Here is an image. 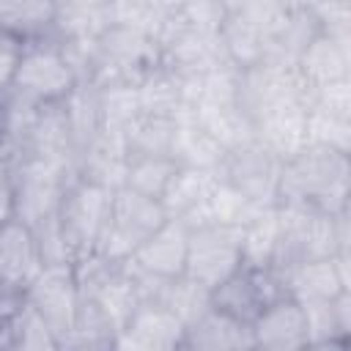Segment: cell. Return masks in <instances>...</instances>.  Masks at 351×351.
<instances>
[{"label":"cell","instance_id":"cell-29","mask_svg":"<svg viewBox=\"0 0 351 351\" xmlns=\"http://www.w3.org/2000/svg\"><path fill=\"white\" fill-rule=\"evenodd\" d=\"M55 0H0V33L19 41L52 36Z\"/></svg>","mask_w":351,"mask_h":351},{"label":"cell","instance_id":"cell-26","mask_svg":"<svg viewBox=\"0 0 351 351\" xmlns=\"http://www.w3.org/2000/svg\"><path fill=\"white\" fill-rule=\"evenodd\" d=\"M115 337H118V324L88 296L80 293V304L74 313V321L60 343V348H71V351H104V348H115Z\"/></svg>","mask_w":351,"mask_h":351},{"label":"cell","instance_id":"cell-27","mask_svg":"<svg viewBox=\"0 0 351 351\" xmlns=\"http://www.w3.org/2000/svg\"><path fill=\"white\" fill-rule=\"evenodd\" d=\"M225 148L195 121L192 112L178 115V129L173 140V159L181 167H195V170H217L225 159Z\"/></svg>","mask_w":351,"mask_h":351},{"label":"cell","instance_id":"cell-44","mask_svg":"<svg viewBox=\"0 0 351 351\" xmlns=\"http://www.w3.org/2000/svg\"><path fill=\"white\" fill-rule=\"evenodd\" d=\"M307 107H321L326 112L351 118V77L313 88V96H310V104Z\"/></svg>","mask_w":351,"mask_h":351},{"label":"cell","instance_id":"cell-47","mask_svg":"<svg viewBox=\"0 0 351 351\" xmlns=\"http://www.w3.org/2000/svg\"><path fill=\"white\" fill-rule=\"evenodd\" d=\"M14 208V181H11V156L0 145V222L11 217Z\"/></svg>","mask_w":351,"mask_h":351},{"label":"cell","instance_id":"cell-16","mask_svg":"<svg viewBox=\"0 0 351 351\" xmlns=\"http://www.w3.org/2000/svg\"><path fill=\"white\" fill-rule=\"evenodd\" d=\"M186 239H189V228L176 219L167 217L129 258L132 266L156 274V277H176L184 274V263H186Z\"/></svg>","mask_w":351,"mask_h":351},{"label":"cell","instance_id":"cell-13","mask_svg":"<svg viewBox=\"0 0 351 351\" xmlns=\"http://www.w3.org/2000/svg\"><path fill=\"white\" fill-rule=\"evenodd\" d=\"M250 332H252V348H263V351L310 348L304 307L288 293L269 302L250 324Z\"/></svg>","mask_w":351,"mask_h":351},{"label":"cell","instance_id":"cell-39","mask_svg":"<svg viewBox=\"0 0 351 351\" xmlns=\"http://www.w3.org/2000/svg\"><path fill=\"white\" fill-rule=\"evenodd\" d=\"M11 348H22V351H58L60 346H58V337L49 329V324L27 302H22V307L11 318Z\"/></svg>","mask_w":351,"mask_h":351},{"label":"cell","instance_id":"cell-8","mask_svg":"<svg viewBox=\"0 0 351 351\" xmlns=\"http://www.w3.org/2000/svg\"><path fill=\"white\" fill-rule=\"evenodd\" d=\"M241 263H244L241 228L219 225V222H203L189 228L186 263H184L186 277L197 280L211 291L228 274H233Z\"/></svg>","mask_w":351,"mask_h":351},{"label":"cell","instance_id":"cell-19","mask_svg":"<svg viewBox=\"0 0 351 351\" xmlns=\"http://www.w3.org/2000/svg\"><path fill=\"white\" fill-rule=\"evenodd\" d=\"M217 178H219L217 170H195V167L178 165L176 176L170 178V184L162 195V206H165L167 217L181 219L186 228L203 225L206 222V200H208Z\"/></svg>","mask_w":351,"mask_h":351},{"label":"cell","instance_id":"cell-14","mask_svg":"<svg viewBox=\"0 0 351 351\" xmlns=\"http://www.w3.org/2000/svg\"><path fill=\"white\" fill-rule=\"evenodd\" d=\"M351 252H335L329 258H313L282 271L285 291L296 302H321L335 299L343 291H351L348 263Z\"/></svg>","mask_w":351,"mask_h":351},{"label":"cell","instance_id":"cell-37","mask_svg":"<svg viewBox=\"0 0 351 351\" xmlns=\"http://www.w3.org/2000/svg\"><path fill=\"white\" fill-rule=\"evenodd\" d=\"M261 208H266V206H255L250 197H244L228 181L217 178V184H214V189H211V195L206 200V222L244 228Z\"/></svg>","mask_w":351,"mask_h":351},{"label":"cell","instance_id":"cell-2","mask_svg":"<svg viewBox=\"0 0 351 351\" xmlns=\"http://www.w3.org/2000/svg\"><path fill=\"white\" fill-rule=\"evenodd\" d=\"M348 241V211L326 214L307 206L277 203V244L269 266H274L277 271H288L302 261L351 252Z\"/></svg>","mask_w":351,"mask_h":351},{"label":"cell","instance_id":"cell-9","mask_svg":"<svg viewBox=\"0 0 351 351\" xmlns=\"http://www.w3.org/2000/svg\"><path fill=\"white\" fill-rule=\"evenodd\" d=\"M285 280L282 271L274 266H258V263H241L233 274H228L219 285L211 288V307L219 313L252 324L255 315L274 299L285 296Z\"/></svg>","mask_w":351,"mask_h":351},{"label":"cell","instance_id":"cell-24","mask_svg":"<svg viewBox=\"0 0 351 351\" xmlns=\"http://www.w3.org/2000/svg\"><path fill=\"white\" fill-rule=\"evenodd\" d=\"M307 318L310 348H340L351 340V291L337 293L335 299L302 302Z\"/></svg>","mask_w":351,"mask_h":351},{"label":"cell","instance_id":"cell-35","mask_svg":"<svg viewBox=\"0 0 351 351\" xmlns=\"http://www.w3.org/2000/svg\"><path fill=\"white\" fill-rule=\"evenodd\" d=\"M99 112H101V129L126 134V129L143 115L137 85L134 82H107L99 85Z\"/></svg>","mask_w":351,"mask_h":351},{"label":"cell","instance_id":"cell-3","mask_svg":"<svg viewBox=\"0 0 351 351\" xmlns=\"http://www.w3.org/2000/svg\"><path fill=\"white\" fill-rule=\"evenodd\" d=\"M162 63L156 41L132 25L112 22L93 44H90V74L88 80L96 85L107 82H137L145 71Z\"/></svg>","mask_w":351,"mask_h":351},{"label":"cell","instance_id":"cell-15","mask_svg":"<svg viewBox=\"0 0 351 351\" xmlns=\"http://www.w3.org/2000/svg\"><path fill=\"white\" fill-rule=\"evenodd\" d=\"M14 156H38V159L58 162V165H66L69 170H74L77 148H74V137H71V129H69L63 101L38 107V115H36L30 132H27V140H25L22 151L14 154Z\"/></svg>","mask_w":351,"mask_h":351},{"label":"cell","instance_id":"cell-45","mask_svg":"<svg viewBox=\"0 0 351 351\" xmlns=\"http://www.w3.org/2000/svg\"><path fill=\"white\" fill-rule=\"evenodd\" d=\"M241 14L244 19H250L258 30H263V36L288 14L285 3L282 0H244V5L236 11Z\"/></svg>","mask_w":351,"mask_h":351},{"label":"cell","instance_id":"cell-11","mask_svg":"<svg viewBox=\"0 0 351 351\" xmlns=\"http://www.w3.org/2000/svg\"><path fill=\"white\" fill-rule=\"evenodd\" d=\"M25 302L49 324L60 346L80 304V285H77L74 263H44L41 271L27 282Z\"/></svg>","mask_w":351,"mask_h":351},{"label":"cell","instance_id":"cell-43","mask_svg":"<svg viewBox=\"0 0 351 351\" xmlns=\"http://www.w3.org/2000/svg\"><path fill=\"white\" fill-rule=\"evenodd\" d=\"M310 11L321 33L335 38H351V0H321Z\"/></svg>","mask_w":351,"mask_h":351},{"label":"cell","instance_id":"cell-48","mask_svg":"<svg viewBox=\"0 0 351 351\" xmlns=\"http://www.w3.org/2000/svg\"><path fill=\"white\" fill-rule=\"evenodd\" d=\"M25 302V291L0 277V321H11Z\"/></svg>","mask_w":351,"mask_h":351},{"label":"cell","instance_id":"cell-38","mask_svg":"<svg viewBox=\"0 0 351 351\" xmlns=\"http://www.w3.org/2000/svg\"><path fill=\"white\" fill-rule=\"evenodd\" d=\"M274 244H277V206H266L241 228L244 263L269 266Z\"/></svg>","mask_w":351,"mask_h":351},{"label":"cell","instance_id":"cell-50","mask_svg":"<svg viewBox=\"0 0 351 351\" xmlns=\"http://www.w3.org/2000/svg\"><path fill=\"white\" fill-rule=\"evenodd\" d=\"M219 3L225 5V11H228V14H236V11L244 5V0H219Z\"/></svg>","mask_w":351,"mask_h":351},{"label":"cell","instance_id":"cell-42","mask_svg":"<svg viewBox=\"0 0 351 351\" xmlns=\"http://www.w3.org/2000/svg\"><path fill=\"white\" fill-rule=\"evenodd\" d=\"M176 11L184 19V25H189L192 30L214 33V36L219 33L222 22L228 19V11L219 0H184Z\"/></svg>","mask_w":351,"mask_h":351},{"label":"cell","instance_id":"cell-49","mask_svg":"<svg viewBox=\"0 0 351 351\" xmlns=\"http://www.w3.org/2000/svg\"><path fill=\"white\" fill-rule=\"evenodd\" d=\"M282 3H285V8L293 11V8H315L321 0H282Z\"/></svg>","mask_w":351,"mask_h":351},{"label":"cell","instance_id":"cell-7","mask_svg":"<svg viewBox=\"0 0 351 351\" xmlns=\"http://www.w3.org/2000/svg\"><path fill=\"white\" fill-rule=\"evenodd\" d=\"M77 82V71L71 69L63 44L55 36H44L25 44L11 90L36 104H58Z\"/></svg>","mask_w":351,"mask_h":351},{"label":"cell","instance_id":"cell-21","mask_svg":"<svg viewBox=\"0 0 351 351\" xmlns=\"http://www.w3.org/2000/svg\"><path fill=\"white\" fill-rule=\"evenodd\" d=\"M252 126L255 137L280 159H288L307 145V107L299 101H285L263 110L252 118Z\"/></svg>","mask_w":351,"mask_h":351},{"label":"cell","instance_id":"cell-23","mask_svg":"<svg viewBox=\"0 0 351 351\" xmlns=\"http://www.w3.org/2000/svg\"><path fill=\"white\" fill-rule=\"evenodd\" d=\"M321 33L315 16L310 8H288V14L266 33V49L263 63L274 66H296L302 52L310 47V41Z\"/></svg>","mask_w":351,"mask_h":351},{"label":"cell","instance_id":"cell-6","mask_svg":"<svg viewBox=\"0 0 351 351\" xmlns=\"http://www.w3.org/2000/svg\"><path fill=\"white\" fill-rule=\"evenodd\" d=\"M74 178V170L38 156H11L14 208L11 217L36 228L38 222L58 214L60 197Z\"/></svg>","mask_w":351,"mask_h":351},{"label":"cell","instance_id":"cell-36","mask_svg":"<svg viewBox=\"0 0 351 351\" xmlns=\"http://www.w3.org/2000/svg\"><path fill=\"white\" fill-rule=\"evenodd\" d=\"M176 170H178V162L173 156H129L123 186L162 200Z\"/></svg>","mask_w":351,"mask_h":351},{"label":"cell","instance_id":"cell-4","mask_svg":"<svg viewBox=\"0 0 351 351\" xmlns=\"http://www.w3.org/2000/svg\"><path fill=\"white\" fill-rule=\"evenodd\" d=\"M112 192L115 189H107L101 184L85 181L77 176L69 181L58 206V225H60L71 263L96 252L104 222L110 217Z\"/></svg>","mask_w":351,"mask_h":351},{"label":"cell","instance_id":"cell-12","mask_svg":"<svg viewBox=\"0 0 351 351\" xmlns=\"http://www.w3.org/2000/svg\"><path fill=\"white\" fill-rule=\"evenodd\" d=\"M184 321L162 302L143 299L123 321L115 337V348L126 351H176L184 346Z\"/></svg>","mask_w":351,"mask_h":351},{"label":"cell","instance_id":"cell-30","mask_svg":"<svg viewBox=\"0 0 351 351\" xmlns=\"http://www.w3.org/2000/svg\"><path fill=\"white\" fill-rule=\"evenodd\" d=\"M195 121L225 148L233 151L250 140H255V126L252 118L247 115V110L239 101L230 104H211V107H197L192 110Z\"/></svg>","mask_w":351,"mask_h":351},{"label":"cell","instance_id":"cell-22","mask_svg":"<svg viewBox=\"0 0 351 351\" xmlns=\"http://www.w3.org/2000/svg\"><path fill=\"white\" fill-rule=\"evenodd\" d=\"M192 351H244L252 348L250 324H241L217 307H208L184 329V346Z\"/></svg>","mask_w":351,"mask_h":351},{"label":"cell","instance_id":"cell-20","mask_svg":"<svg viewBox=\"0 0 351 351\" xmlns=\"http://www.w3.org/2000/svg\"><path fill=\"white\" fill-rule=\"evenodd\" d=\"M112 22V0H55L52 36L60 44L96 41Z\"/></svg>","mask_w":351,"mask_h":351},{"label":"cell","instance_id":"cell-33","mask_svg":"<svg viewBox=\"0 0 351 351\" xmlns=\"http://www.w3.org/2000/svg\"><path fill=\"white\" fill-rule=\"evenodd\" d=\"M176 129H178V118L143 112L123 134L129 156H173Z\"/></svg>","mask_w":351,"mask_h":351},{"label":"cell","instance_id":"cell-5","mask_svg":"<svg viewBox=\"0 0 351 351\" xmlns=\"http://www.w3.org/2000/svg\"><path fill=\"white\" fill-rule=\"evenodd\" d=\"M167 219L162 200L134 192L129 186H118L112 192L110 217L104 222L96 252L110 261H129L132 252Z\"/></svg>","mask_w":351,"mask_h":351},{"label":"cell","instance_id":"cell-25","mask_svg":"<svg viewBox=\"0 0 351 351\" xmlns=\"http://www.w3.org/2000/svg\"><path fill=\"white\" fill-rule=\"evenodd\" d=\"M296 69L313 88L335 82V80H348L351 77V38H335V36L318 33L310 41V47L302 52Z\"/></svg>","mask_w":351,"mask_h":351},{"label":"cell","instance_id":"cell-1","mask_svg":"<svg viewBox=\"0 0 351 351\" xmlns=\"http://www.w3.org/2000/svg\"><path fill=\"white\" fill-rule=\"evenodd\" d=\"M348 197H351L348 154L307 143L304 148L282 159L277 203L340 214L348 211Z\"/></svg>","mask_w":351,"mask_h":351},{"label":"cell","instance_id":"cell-28","mask_svg":"<svg viewBox=\"0 0 351 351\" xmlns=\"http://www.w3.org/2000/svg\"><path fill=\"white\" fill-rule=\"evenodd\" d=\"M137 99L140 110L145 115H165V118H178L184 107V90H181V77L165 66L156 63L151 71H145L137 82Z\"/></svg>","mask_w":351,"mask_h":351},{"label":"cell","instance_id":"cell-32","mask_svg":"<svg viewBox=\"0 0 351 351\" xmlns=\"http://www.w3.org/2000/svg\"><path fill=\"white\" fill-rule=\"evenodd\" d=\"M63 110L69 118V129L74 137L77 154L101 132V112H99V85L90 80H80L71 93L63 99ZM77 162V159H74Z\"/></svg>","mask_w":351,"mask_h":351},{"label":"cell","instance_id":"cell-34","mask_svg":"<svg viewBox=\"0 0 351 351\" xmlns=\"http://www.w3.org/2000/svg\"><path fill=\"white\" fill-rule=\"evenodd\" d=\"M154 302H162L170 313H176L184 321V326H189L197 315H203L211 307V291L186 274H176L162 282Z\"/></svg>","mask_w":351,"mask_h":351},{"label":"cell","instance_id":"cell-18","mask_svg":"<svg viewBox=\"0 0 351 351\" xmlns=\"http://www.w3.org/2000/svg\"><path fill=\"white\" fill-rule=\"evenodd\" d=\"M44 258L30 225L16 217L0 222V277L16 288H27V282L41 271Z\"/></svg>","mask_w":351,"mask_h":351},{"label":"cell","instance_id":"cell-41","mask_svg":"<svg viewBox=\"0 0 351 351\" xmlns=\"http://www.w3.org/2000/svg\"><path fill=\"white\" fill-rule=\"evenodd\" d=\"M112 8H115V22L140 27L151 38L159 30V25L167 19V14L173 11L167 8L165 0H112Z\"/></svg>","mask_w":351,"mask_h":351},{"label":"cell","instance_id":"cell-40","mask_svg":"<svg viewBox=\"0 0 351 351\" xmlns=\"http://www.w3.org/2000/svg\"><path fill=\"white\" fill-rule=\"evenodd\" d=\"M307 143L351 154V118L326 112L321 107H307Z\"/></svg>","mask_w":351,"mask_h":351},{"label":"cell","instance_id":"cell-17","mask_svg":"<svg viewBox=\"0 0 351 351\" xmlns=\"http://www.w3.org/2000/svg\"><path fill=\"white\" fill-rule=\"evenodd\" d=\"M126 165H129V148L126 137L118 132H99L80 154L74 162V176L101 184L107 189L123 186L126 178Z\"/></svg>","mask_w":351,"mask_h":351},{"label":"cell","instance_id":"cell-46","mask_svg":"<svg viewBox=\"0 0 351 351\" xmlns=\"http://www.w3.org/2000/svg\"><path fill=\"white\" fill-rule=\"evenodd\" d=\"M22 52H25V41L0 33V96L5 90H11V85L16 80V69H19Z\"/></svg>","mask_w":351,"mask_h":351},{"label":"cell","instance_id":"cell-10","mask_svg":"<svg viewBox=\"0 0 351 351\" xmlns=\"http://www.w3.org/2000/svg\"><path fill=\"white\" fill-rule=\"evenodd\" d=\"M282 159L258 137L228 151L219 165V178L250 197L255 206H277Z\"/></svg>","mask_w":351,"mask_h":351},{"label":"cell","instance_id":"cell-31","mask_svg":"<svg viewBox=\"0 0 351 351\" xmlns=\"http://www.w3.org/2000/svg\"><path fill=\"white\" fill-rule=\"evenodd\" d=\"M219 47L222 55L230 66L236 69H250L263 63V49H266V36L263 30H258L250 19H244L241 14H228V19L219 27Z\"/></svg>","mask_w":351,"mask_h":351}]
</instances>
